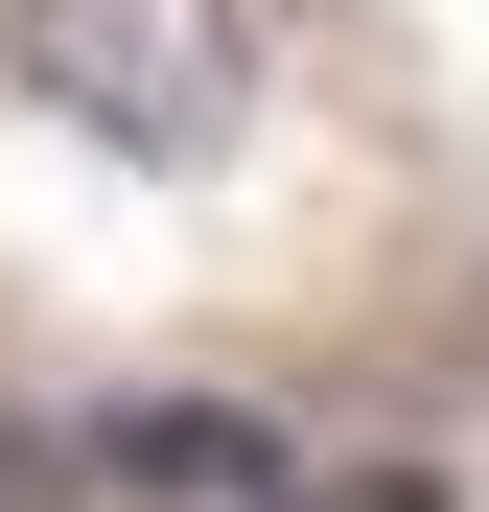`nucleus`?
Masks as SVG:
<instances>
[{
    "label": "nucleus",
    "instance_id": "1",
    "mask_svg": "<svg viewBox=\"0 0 489 512\" xmlns=\"http://www.w3.org/2000/svg\"><path fill=\"white\" fill-rule=\"evenodd\" d=\"M0 94H24L70 163L210 187V163L280 117V24L257 0H0Z\"/></svg>",
    "mask_w": 489,
    "mask_h": 512
},
{
    "label": "nucleus",
    "instance_id": "2",
    "mask_svg": "<svg viewBox=\"0 0 489 512\" xmlns=\"http://www.w3.org/2000/svg\"><path fill=\"white\" fill-rule=\"evenodd\" d=\"M94 489L117 512H303L326 443L257 419V396H94Z\"/></svg>",
    "mask_w": 489,
    "mask_h": 512
},
{
    "label": "nucleus",
    "instance_id": "3",
    "mask_svg": "<svg viewBox=\"0 0 489 512\" xmlns=\"http://www.w3.org/2000/svg\"><path fill=\"white\" fill-rule=\"evenodd\" d=\"M0 512H117L94 489V419H0Z\"/></svg>",
    "mask_w": 489,
    "mask_h": 512
}]
</instances>
